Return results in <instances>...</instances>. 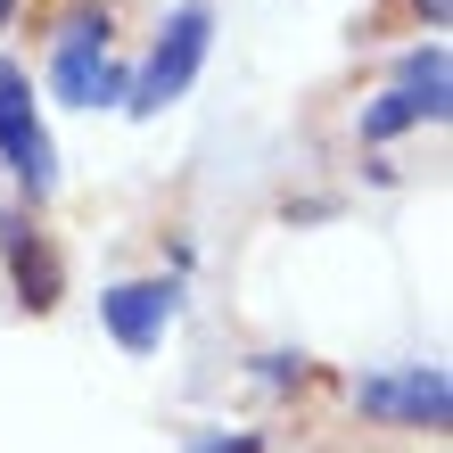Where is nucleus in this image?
<instances>
[{"mask_svg": "<svg viewBox=\"0 0 453 453\" xmlns=\"http://www.w3.org/2000/svg\"><path fill=\"white\" fill-rule=\"evenodd\" d=\"M50 91L66 108H124L132 74L108 58V9H74L58 25V50H50Z\"/></svg>", "mask_w": 453, "mask_h": 453, "instance_id": "f257e3e1", "label": "nucleus"}, {"mask_svg": "<svg viewBox=\"0 0 453 453\" xmlns=\"http://www.w3.org/2000/svg\"><path fill=\"white\" fill-rule=\"evenodd\" d=\"M206 42H215V9H206V0H181V9L165 17V34H157V50H149V66L132 74L124 108H132V116H157V108H173V99L198 83V66H206Z\"/></svg>", "mask_w": 453, "mask_h": 453, "instance_id": "f03ea898", "label": "nucleus"}, {"mask_svg": "<svg viewBox=\"0 0 453 453\" xmlns=\"http://www.w3.org/2000/svg\"><path fill=\"white\" fill-rule=\"evenodd\" d=\"M0 165H9L34 198L58 190V149H50V132L34 116V83H25L17 58H0Z\"/></svg>", "mask_w": 453, "mask_h": 453, "instance_id": "7ed1b4c3", "label": "nucleus"}, {"mask_svg": "<svg viewBox=\"0 0 453 453\" xmlns=\"http://www.w3.org/2000/svg\"><path fill=\"white\" fill-rule=\"evenodd\" d=\"M355 404L371 420H395V429H445V420H453V380H445V363L371 371V380L355 388Z\"/></svg>", "mask_w": 453, "mask_h": 453, "instance_id": "20e7f679", "label": "nucleus"}, {"mask_svg": "<svg viewBox=\"0 0 453 453\" xmlns=\"http://www.w3.org/2000/svg\"><path fill=\"white\" fill-rule=\"evenodd\" d=\"M181 313V280H116L108 297H99V322H108V338L124 346V355H157Z\"/></svg>", "mask_w": 453, "mask_h": 453, "instance_id": "39448f33", "label": "nucleus"}, {"mask_svg": "<svg viewBox=\"0 0 453 453\" xmlns=\"http://www.w3.org/2000/svg\"><path fill=\"white\" fill-rule=\"evenodd\" d=\"M0 256H9V288H17V305H34L50 313L66 297V273H58V248L25 223V215H0Z\"/></svg>", "mask_w": 453, "mask_h": 453, "instance_id": "423d86ee", "label": "nucleus"}, {"mask_svg": "<svg viewBox=\"0 0 453 453\" xmlns=\"http://www.w3.org/2000/svg\"><path fill=\"white\" fill-rule=\"evenodd\" d=\"M412 124H445V91H412V83L380 91L363 108V141L380 149V141H395V132H412Z\"/></svg>", "mask_w": 453, "mask_h": 453, "instance_id": "0eeeda50", "label": "nucleus"}, {"mask_svg": "<svg viewBox=\"0 0 453 453\" xmlns=\"http://www.w3.org/2000/svg\"><path fill=\"white\" fill-rule=\"evenodd\" d=\"M395 83H412V91H445V42L404 50V74H395Z\"/></svg>", "mask_w": 453, "mask_h": 453, "instance_id": "6e6552de", "label": "nucleus"}, {"mask_svg": "<svg viewBox=\"0 0 453 453\" xmlns=\"http://www.w3.org/2000/svg\"><path fill=\"white\" fill-rule=\"evenodd\" d=\"M264 380L288 388V380H305V355H264Z\"/></svg>", "mask_w": 453, "mask_h": 453, "instance_id": "1a4fd4ad", "label": "nucleus"}, {"mask_svg": "<svg viewBox=\"0 0 453 453\" xmlns=\"http://www.w3.org/2000/svg\"><path fill=\"white\" fill-rule=\"evenodd\" d=\"M198 453H264V437H198Z\"/></svg>", "mask_w": 453, "mask_h": 453, "instance_id": "9d476101", "label": "nucleus"}, {"mask_svg": "<svg viewBox=\"0 0 453 453\" xmlns=\"http://www.w3.org/2000/svg\"><path fill=\"white\" fill-rule=\"evenodd\" d=\"M412 9L429 17V42H437V34H445V0H412Z\"/></svg>", "mask_w": 453, "mask_h": 453, "instance_id": "9b49d317", "label": "nucleus"}, {"mask_svg": "<svg viewBox=\"0 0 453 453\" xmlns=\"http://www.w3.org/2000/svg\"><path fill=\"white\" fill-rule=\"evenodd\" d=\"M9 17H17V0H0V34H9Z\"/></svg>", "mask_w": 453, "mask_h": 453, "instance_id": "f8f14e48", "label": "nucleus"}]
</instances>
